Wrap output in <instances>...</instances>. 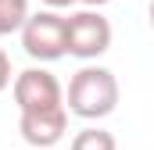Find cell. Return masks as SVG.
Listing matches in <instances>:
<instances>
[{"mask_svg": "<svg viewBox=\"0 0 154 150\" xmlns=\"http://www.w3.org/2000/svg\"><path fill=\"white\" fill-rule=\"evenodd\" d=\"M29 0H0V36H14L22 32V25L29 22Z\"/></svg>", "mask_w": 154, "mask_h": 150, "instance_id": "cell-7", "label": "cell"}, {"mask_svg": "<svg viewBox=\"0 0 154 150\" xmlns=\"http://www.w3.org/2000/svg\"><path fill=\"white\" fill-rule=\"evenodd\" d=\"M47 7H54V11H61V7H72V4H79V0H43Z\"/></svg>", "mask_w": 154, "mask_h": 150, "instance_id": "cell-9", "label": "cell"}, {"mask_svg": "<svg viewBox=\"0 0 154 150\" xmlns=\"http://www.w3.org/2000/svg\"><path fill=\"white\" fill-rule=\"evenodd\" d=\"M11 97L18 104V111H47V107H61L65 104V89L57 82V75L47 68H25L14 75L11 82Z\"/></svg>", "mask_w": 154, "mask_h": 150, "instance_id": "cell-4", "label": "cell"}, {"mask_svg": "<svg viewBox=\"0 0 154 150\" xmlns=\"http://www.w3.org/2000/svg\"><path fill=\"white\" fill-rule=\"evenodd\" d=\"M147 18H151V29H154V0H151V7H147Z\"/></svg>", "mask_w": 154, "mask_h": 150, "instance_id": "cell-11", "label": "cell"}, {"mask_svg": "<svg viewBox=\"0 0 154 150\" xmlns=\"http://www.w3.org/2000/svg\"><path fill=\"white\" fill-rule=\"evenodd\" d=\"M11 82H14V75H11V57H7L4 46H0V93H4Z\"/></svg>", "mask_w": 154, "mask_h": 150, "instance_id": "cell-8", "label": "cell"}, {"mask_svg": "<svg viewBox=\"0 0 154 150\" xmlns=\"http://www.w3.org/2000/svg\"><path fill=\"white\" fill-rule=\"evenodd\" d=\"M79 4H86V7H104V4H111V0H79Z\"/></svg>", "mask_w": 154, "mask_h": 150, "instance_id": "cell-10", "label": "cell"}, {"mask_svg": "<svg viewBox=\"0 0 154 150\" xmlns=\"http://www.w3.org/2000/svg\"><path fill=\"white\" fill-rule=\"evenodd\" d=\"M111 22L100 14V7H86L68 18V54L79 61H97L111 50Z\"/></svg>", "mask_w": 154, "mask_h": 150, "instance_id": "cell-3", "label": "cell"}, {"mask_svg": "<svg viewBox=\"0 0 154 150\" xmlns=\"http://www.w3.org/2000/svg\"><path fill=\"white\" fill-rule=\"evenodd\" d=\"M18 132L29 147L50 150L68 136V107H47V111H18Z\"/></svg>", "mask_w": 154, "mask_h": 150, "instance_id": "cell-5", "label": "cell"}, {"mask_svg": "<svg viewBox=\"0 0 154 150\" xmlns=\"http://www.w3.org/2000/svg\"><path fill=\"white\" fill-rule=\"evenodd\" d=\"M68 150H118V140L100 125H86V129H79L72 136Z\"/></svg>", "mask_w": 154, "mask_h": 150, "instance_id": "cell-6", "label": "cell"}, {"mask_svg": "<svg viewBox=\"0 0 154 150\" xmlns=\"http://www.w3.org/2000/svg\"><path fill=\"white\" fill-rule=\"evenodd\" d=\"M118 79L111 68H100V64H86L72 75L68 82V93H65V107L68 114H75L82 122H100L118 107Z\"/></svg>", "mask_w": 154, "mask_h": 150, "instance_id": "cell-1", "label": "cell"}, {"mask_svg": "<svg viewBox=\"0 0 154 150\" xmlns=\"http://www.w3.org/2000/svg\"><path fill=\"white\" fill-rule=\"evenodd\" d=\"M22 50L39 61V64H50V61H61L68 54V18H61L54 7L29 14V22L22 25Z\"/></svg>", "mask_w": 154, "mask_h": 150, "instance_id": "cell-2", "label": "cell"}]
</instances>
